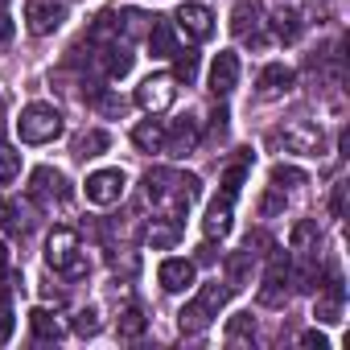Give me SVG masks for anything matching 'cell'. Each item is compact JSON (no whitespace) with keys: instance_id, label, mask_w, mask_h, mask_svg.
Returning a JSON list of instances; mask_svg holds the SVG:
<instances>
[{"instance_id":"obj_27","label":"cell","mask_w":350,"mask_h":350,"mask_svg":"<svg viewBox=\"0 0 350 350\" xmlns=\"http://www.w3.org/2000/svg\"><path fill=\"white\" fill-rule=\"evenodd\" d=\"M301 13L297 9H276V17H272V33L280 38V42H297L301 38Z\"/></svg>"},{"instance_id":"obj_28","label":"cell","mask_w":350,"mask_h":350,"mask_svg":"<svg viewBox=\"0 0 350 350\" xmlns=\"http://www.w3.org/2000/svg\"><path fill=\"white\" fill-rule=\"evenodd\" d=\"M103 70H107V79H124V75L132 70V54H128V46L111 42V46H107V58H103Z\"/></svg>"},{"instance_id":"obj_32","label":"cell","mask_w":350,"mask_h":350,"mask_svg":"<svg viewBox=\"0 0 350 350\" xmlns=\"http://www.w3.org/2000/svg\"><path fill=\"white\" fill-rule=\"evenodd\" d=\"M111 38H120V17H116V13H99L95 25H91V42L103 46V42H111Z\"/></svg>"},{"instance_id":"obj_39","label":"cell","mask_w":350,"mask_h":350,"mask_svg":"<svg viewBox=\"0 0 350 350\" xmlns=\"http://www.w3.org/2000/svg\"><path fill=\"white\" fill-rule=\"evenodd\" d=\"M346 190H350V186H346V182H338V186H334V194H329V211H334V219H342V215H346Z\"/></svg>"},{"instance_id":"obj_33","label":"cell","mask_w":350,"mask_h":350,"mask_svg":"<svg viewBox=\"0 0 350 350\" xmlns=\"http://www.w3.org/2000/svg\"><path fill=\"white\" fill-rule=\"evenodd\" d=\"M70 329H75L79 338H95V334L103 329V321H99V309H79V313H75V321H70Z\"/></svg>"},{"instance_id":"obj_44","label":"cell","mask_w":350,"mask_h":350,"mask_svg":"<svg viewBox=\"0 0 350 350\" xmlns=\"http://www.w3.org/2000/svg\"><path fill=\"white\" fill-rule=\"evenodd\" d=\"M5 272H9V243H0V280H5Z\"/></svg>"},{"instance_id":"obj_35","label":"cell","mask_w":350,"mask_h":350,"mask_svg":"<svg viewBox=\"0 0 350 350\" xmlns=\"http://www.w3.org/2000/svg\"><path fill=\"white\" fill-rule=\"evenodd\" d=\"M144 325H148V321H144V313H140L136 305H128V309L120 313V338H140Z\"/></svg>"},{"instance_id":"obj_13","label":"cell","mask_w":350,"mask_h":350,"mask_svg":"<svg viewBox=\"0 0 350 350\" xmlns=\"http://www.w3.org/2000/svg\"><path fill=\"white\" fill-rule=\"evenodd\" d=\"M157 280H161V288H165V293H186V288L194 284V260H178V256L161 260Z\"/></svg>"},{"instance_id":"obj_15","label":"cell","mask_w":350,"mask_h":350,"mask_svg":"<svg viewBox=\"0 0 350 350\" xmlns=\"http://www.w3.org/2000/svg\"><path fill=\"white\" fill-rule=\"evenodd\" d=\"M293 83H297L293 66H284V62H272V66H264V70H260V79H256V91H260V99H280V95H284Z\"/></svg>"},{"instance_id":"obj_21","label":"cell","mask_w":350,"mask_h":350,"mask_svg":"<svg viewBox=\"0 0 350 350\" xmlns=\"http://www.w3.org/2000/svg\"><path fill=\"white\" fill-rule=\"evenodd\" d=\"M231 206H235V198H227V194H219L211 202V211H206V235L211 239H223L231 231Z\"/></svg>"},{"instance_id":"obj_18","label":"cell","mask_w":350,"mask_h":350,"mask_svg":"<svg viewBox=\"0 0 350 350\" xmlns=\"http://www.w3.org/2000/svg\"><path fill=\"white\" fill-rule=\"evenodd\" d=\"M252 268H256V252H252V247L231 252V256H227V288H231V293L247 288V284H252Z\"/></svg>"},{"instance_id":"obj_23","label":"cell","mask_w":350,"mask_h":350,"mask_svg":"<svg viewBox=\"0 0 350 350\" xmlns=\"http://www.w3.org/2000/svg\"><path fill=\"white\" fill-rule=\"evenodd\" d=\"M132 144H136L140 152H161V148H165V128H161L157 120H140V124L132 128Z\"/></svg>"},{"instance_id":"obj_30","label":"cell","mask_w":350,"mask_h":350,"mask_svg":"<svg viewBox=\"0 0 350 350\" xmlns=\"http://www.w3.org/2000/svg\"><path fill=\"white\" fill-rule=\"evenodd\" d=\"M17 178H21V152H17L13 144L0 140V186H9V182H17Z\"/></svg>"},{"instance_id":"obj_10","label":"cell","mask_w":350,"mask_h":350,"mask_svg":"<svg viewBox=\"0 0 350 350\" xmlns=\"http://www.w3.org/2000/svg\"><path fill=\"white\" fill-rule=\"evenodd\" d=\"M62 21H66V9L58 5V0H25V25H29V33L46 38Z\"/></svg>"},{"instance_id":"obj_34","label":"cell","mask_w":350,"mask_h":350,"mask_svg":"<svg viewBox=\"0 0 350 350\" xmlns=\"http://www.w3.org/2000/svg\"><path fill=\"white\" fill-rule=\"evenodd\" d=\"M198 75V54L194 50H173V79H194Z\"/></svg>"},{"instance_id":"obj_38","label":"cell","mask_w":350,"mask_h":350,"mask_svg":"<svg viewBox=\"0 0 350 350\" xmlns=\"http://www.w3.org/2000/svg\"><path fill=\"white\" fill-rule=\"evenodd\" d=\"M91 99H95V107H99L103 116H120V111H124V99H120V95H99V91H95Z\"/></svg>"},{"instance_id":"obj_3","label":"cell","mask_w":350,"mask_h":350,"mask_svg":"<svg viewBox=\"0 0 350 350\" xmlns=\"http://www.w3.org/2000/svg\"><path fill=\"white\" fill-rule=\"evenodd\" d=\"M17 136H21L25 144H50V140H58V136H62V116H58V107H54V103H29V107L21 111V120H17Z\"/></svg>"},{"instance_id":"obj_42","label":"cell","mask_w":350,"mask_h":350,"mask_svg":"<svg viewBox=\"0 0 350 350\" xmlns=\"http://www.w3.org/2000/svg\"><path fill=\"white\" fill-rule=\"evenodd\" d=\"M9 42H13V17L0 13V46H9Z\"/></svg>"},{"instance_id":"obj_20","label":"cell","mask_w":350,"mask_h":350,"mask_svg":"<svg viewBox=\"0 0 350 350\" xmlns=\"http://www.w3.org/2000/svg\"><path fill=\"white\" fill-rule=\"evenodd\" d=\"M0 223H5V235L9 239H25L29 227H33V211L21 206V202H9V206H0Z\"/></svg>"},{"instance_id":"obj_41","label":"cell","mask_w":350,"mask_h":350,"mask_svg":"<svg viewBox=\"0 0 350 350\" xmlns=\"http://www.w3.org/2000/svg\"><path fill=\"white\" fill-rule=\"evenodd\" d=\"M301 346H309V350H329V338H325L321 329H305V334H301Z\"/></svg>"},{"instance_id":"obj_37","label":"cell","mask_w":350,"mask_h":350,"mask_svg":"<svg viewBox=\"0 0 350 350\" xmlns=\"http://www.w3.org/2000/svg\"><path fill=\"white\" fill-rule=\"evenodd\" d=\"M276 211H284V194H280V186H272V190L264 194V202H260V215H264V219H272Z\"/></svg>"},{"instance_id":"obj_6","label":"cell","mask_w":350,"mask_h":350,"mask_svg":"<svg viewBox=\"0 0 350 350\" xmlns=\"http://www.w3.org/2000/svg\"><path fill=\"white\" fill-rule=\"evenodd\" d=\"M29 194L42 202V206H54V202H66L70 198V182H66V173L62 169H33V178H29Z\"/></svg>"},{"instance_id":"obj_5","label":"cell","mask_w":350,"mask_h":350,"mask_svg":"<svg viewBox=\"0 0 350 350\" xmlns=\"http://www.w3.org/2000/svg\"><path fill=\"white\" fill-rule=\"evenodd\" d=\"M288 301V260L276 252L264 268V280H260V305L264 309H280Z\"/></svg>"},{"instance_id":"obj_29","label":"cell","mask_w":350,"mask_h":350,"mask_svg":"<svg viewBox=\"0 0 350 350\" xmlns=\"http://www.w3.org/2000/svg\"><path fill=\"white\" fill-rule=\"evenodd\" d=\"M120 21H124V25H120V33H124V38H144V33L152 29V21H157V17H148V13H140V9H124V13H120Z\"/></svg>"},{"instance_id":"obj_2","label":"cell","mask_w":350,"mask_h":350,"mask_svg":"<svg viewBox=\"0 0 350 350\" xmlns=\"http://www.w3.org/2000/svg\"><path fill=\"white\" fill-rule=\"evenodd\" d=\"M227 297H231V288L227 284H219V280H211V284H202L198 288V297L178 313V325H182V334H202L215 317H219V309L227 305Z\"/></svg>"},{"instance_id":"obj_36","label":"cell","mask_w":350,"mask_h":350,"mask_svg":"<svg viewBox=\"0 0 350 350\" xmlns=\"http://www.w3.org/2000/svg\"><path fill=\"white\" fill-rule=\"evenodd\" d=\"M305 182H309L305 169H297V165H276L272 169V186H280V190L284 186H305Z\"/></svg>"},{"instance_id":"obj_24","label":"cell","mask_w":350,"mask_h":350,"mask_svg":"<svg viewBox=\"0 0 350 350\" xmlns=\"http://www.w3.org/2000/svg\"><path fill=\"white\" fill-rule=\"evenodd\" d=\"M317 239H321V231H317V223H313V219L293 223L288 243H293V252H297V256H313V252H317Z\"/></svg>"},{"instance_id":"obj_1","label":"cell","mask_w":350,"mask_h":350,"mask_svg":"<svg viewBox=\"0 0 350 350\" xmlns=\"http://www.w3.org/2000/svg\"><path fill=\"white\" fill-rule=\"evenodd\" d=\"M46 264L54 272H62L66 280H83L91 272V260H87L75 227H54L50 231V239H46Z\"/></svg>"},{"instance_id":"obj_26","label":"cell","mask_w":350,"mask_h":350,"mask_svg":"<svg viewBox=\"0 0 350 350\" xmlns=\"http://www.w3.org/2000/svg\"><path fill=\"white\" fill-rule=\"evenodd\" d=\"M107 144H111V136H107L103 128H87V132H79V136H75V157H79V161L99 157Z\"/></svg>"},{"instance_id":"obj_43","label":"cell","mask_w":350,"mask_h":350,"mask_svg":"<svg viewBox=\"0 0 350 350\" xmlns=\"http://www.w3.org/2000/svg\"><path fill=\"white\" fill-rule=\"evenodd\" d=\"M198 264H215V243H202L198 247Z\"/></svg>"},{"instance_id":"obj_9","label":"cell","mask_w":350,"mask_h":350,"mask_svg":"<svg viewBox=\"0 0 350 350\" xmlns=\"http://www.w3.org/2000/svg\"><path fill=\"white\" fill-rule=\"evenodd\" d=\"M173 21H178V29L190 38V42H206V38H215V13L206 9V5H182L178 13H173Z\"/></svg>"},{"instance_id":"obj_11","label":"cell","mask_w":350,"mask_h":350,"mask_svg":"<svg viewBox=\"0 0 350 350\" xmlns=\"http://www.w3.org/2000/svg\"><path fill=\"white\" fill-rule=\"evenodd\" d=\"M239 83V54L231 50H219L215 54V66H211V95L215 99H227Z\"/></svg>"},{"instance_id":"obj_8","label":"cell","mask_w":350,"mask_h":350,"mask_svg":"<svg viewBox=\"0 0 350 350\" xmlns=\"http://www.w3.org/2000/svg\"><path fill=\"white\" fill-rule=\"evenodd\" d=\"M280 140H284V148H288V152H297V157H317V152L325 148L321 128H317V124H309V120H293V124L280 132Z\"/></svg>"},{"instance_id":"obj_40","label":"cell","mask_w":350,"mask_h":350,"mask_svg":"<svg viewBox=\"0 0 350 350\" xmlns=\"http://www.w3.org/2000/svg\"><path fill=\"white\" fill-rule=\"evenodd\" d=\"M13 325H17V321H13V309H9L5 301H0V346H5V342L13 338Z\"/></svg>"},{"instance_id":"obj_16","label":"cell","mask_w":350,"mask_h":350,"mask_svg":"<svg viewBox=\"0 0 350 350\" xmlns=\"http://www.w3.org/2000/svg\"><path fill=\"white\" fill-rule=\"evenodd\" d=\"M342 305H346V288H342L338 272H329V284H325V293L317 297L313 317H317V321H325V325H338V321H342Z\"/></svg>"},{"instance_id":"obj_12","label":"cell","mask_w":350,"mask_h":350,"mask_svg":"<svg viewBox=\"0 0 350 350\" xmlns=\"http://www.w3.org/2000/svg\"><path fill=\"white\" fill-rule=\"evenodd\" d=\"M264 29V0H235L231 9V33L235 38H256Z\"/></svg>"},{"instance_id":"obj_7","label":"cell","mask_w":350,"mask_h":350,"mask_svg":"<svg viewBox=\"0 0 350 350\" xmlns=\"http://www.w3.org/2000/svg\"><path fill=\"white\" fill-rule=\"evenodd\" d=\"M124 186H128L124 169H95L91 178H87V202H95V206H116V202L124 198Z\"/></svg>"},{"instance_id":"obj_4","label":"cell","mask_w":350,"mask_h":350,"mask_svg":"<svg viewBox=\"0 0 350 350\" xmlns=\"http://www.w3.org/2000/svg\"><path fill=\"white\" fill-rule=\"evenodd\" d=\"M173 99H178V79H173V75H148V79L136 87V103H140L148 116L169 111Z\"/></svg>"},{"instance_id":"obj_19","label":"cell","mask_w":350,"mask_h":350,"mask_svg":"<svg viewBox=\"0 0 350 350\" xmlns=\"http://www.w3.org/2000/svg\"><path fill=\"white\" fill-rule=\"evenodd\" d=\"M247 169H252V148H239V152L227 161V169H223V194H227V198L239 194V186L247 182Z\"/></svg>"},{"instance_id":"obj_22","label":"cell","mask_w":350,"mask_h":350,"mask_svg":"<svg viewBox=\"0 0 350 350\" xmlns=\"http://www.w3.org/2000/svg\"><path fill=\"white\" fill-rule=\"evenodd\" d=\"M148 50H152V58H173V50H178V33H173V25L169 21H152V29H148Z\"/></svg>"},{"instance_id":"obj_17","label":"cell","mask_w":350,"mask_h":350,"mask_svg":"<svg viewBox=\"0 0 350 350\" xmlns=\"http://www.w3.org/2000/svg\"><path fill=\"white\" fill-rule=\"evenodd\" d=\"M178 239H182V223L178 219H152L148 227H144V243L152 247V252H165V247H178Z\"/></svg>"},{"instance_id":"obj_31","label":"cell","mask_w":350,"mask_h":350,"mask_svg":"<svg viewBox=\"0 0 350 350\" xmlns=\"http://www.w3.org/2000/svg\"><path fill=\"white\" fill-rule=\"evenodd\" d=\"M252 338H256V317L252 313H235L227 321V342L239 346V342H252Z\"/></svg>"},{"instance_id":"obj_25","label":"cell","mask_w":350,"mask_h":350,"mask_svg":"<svg viewBox=\"0 0 350 350\" xmlns=\"http://www.w3.org/2000/svg\"><path fill=\"white\" fill-rule=\"evenodd\" d=\"M29 325H33V338H42V342H58V338H62V321H58L46 305L29 309Z\"/></svg>"},{"instance_id":"obj_14","label":"cell","mask_w":350,"mask_h":350,"mask_svg":"<svg viewBox=\"0 0 350 350\" xmlns=\"http://www.w3.org/2000/svg\"><path fill=\"white\" fill-rule=\"evenodd\" d=\"M202 140V124L194 120V116H182L178 124H173V132L165 136V152H173V157H186V152H194V144Z\"/></svg>"}]
</instances>
